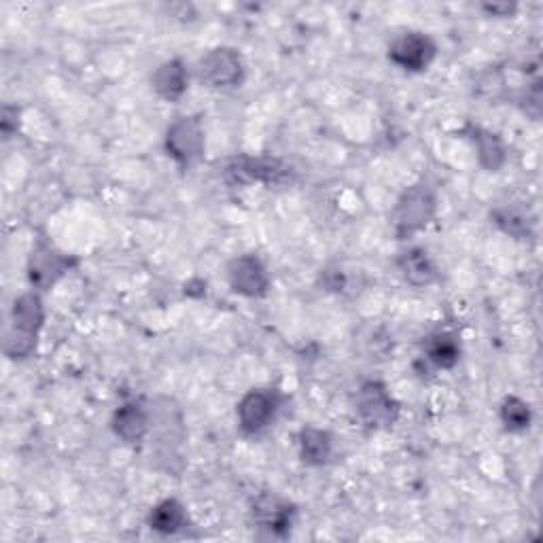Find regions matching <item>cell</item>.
I'll return each instance as SVG.
<instances>
[{"label":"cell","instance_id":"obj_17","mask_svg":"<svg viewBox=\"0 0 543 543\" xmlns=\"http://www.w3.org/2000/svg\"><path fill=\"white\" fill-rule=\"evenodd\" d=\"M331 435L323 429L317 427H306L300 433V452H302V461L306 465L319 467L325 465L331 457Z\"/></svg>","mask_w":543,"mask_h":543},{"label":"cell","instance_id":"obj_10","mask_svg":"<svg viewBox=\"0 0 543 543\" xmlns=\"http://www.w3.org/2000/svg\"><path fill=\"white\" fill-rule=\"evenodd\" d=\"M280 408V397L274 389H253L240 399L238 425L244 433L264 431Z\"/></svg>","mask_w":543,"mask_h":543},{"label":"cell","instance_id":"obj_22","mask_svg":"<svg viewBox=\"0 0 543 543\" xmlns=\"http://www.w3.org/2000/svg\"><path fill=\"white\" fill-rule=\"evenodd\" d=\"M17 117H20V111H17V107H9L7 104V107L3 109V119H0V130H3L5 138H11L17 132V126H20Z\"/></svg>","mask_w":543,"mask_h":543},{"label":"cell","instance_id":"obj_7","mask_svg":"<svg viewBox=\"0 0 543 543\" xmlns=\"http://www.w3.org/2000/svg\"><path fill=\"white\" fill-rule=\"evenodd\" d=\"M200 79L215 90L238 87L244 79V60L232 47L210 49L198 66Z\"/></svg>","mask_w":543,"mask_h":543},{"label":"cell","instance_id":"obj_1","mask_svg":"<svg viewBox=\"0 0 543 543\" xmlns=\"http://www.w3.org/2000/svg\"><path fill=\"white\" fill-rule=\"evenodd\" d=\"M149 435L153 440V457L157 467L168 474H181L185 420L181 408L168 397H157L149 406Z\"/></svg>","mask_w":543,"mask_h":543},{"label":"cell","instance_id":"obj_13","mask_svg":"<svg viewBox=\"0 0 543 543\" xmlns=\"http://www.w3.org/2000/svg\"><path fill=\"white\" fill-rule=\"evenodd\" d=\"M397 268L401 276L406 278V283H410L412 287H429L437 280L435 261L420 247H412L406 249L404 253H399Z\"/></svg>","mask_w":543,"mask_h":543},{"label":"cell","instance_id":"obj_18","mask_svg":"<svg viewBox=\"0 0 543 543\" xmlns=\"http://www.w3.org/2000/svg\"><path fill=\"white\" fill-rule=\"evenodd\" d=\"M425 357L437 370H452L461 359V344L450 334H435L425 342Z\"/></svg>","mask_w":543,"mask_h":543},{"label":"cell","instance_id":"obj_12","mask_svg":"<svg viewBox=\"0 0 543 543\" xmlns=\"http://www.w3.org/2000/svg\"><path fill=\"white\" fill-rule=\"evenodd\" d=\"M113 431L126 444H138L149 435V408L140 401H128L113 416Z\"/></svg>","mask_w":543,"mask_h":543},{"label":"cell","instance_id":"obj_15","mask_svg":"<svg viewBox=\"0 0 543 543\" xmlns=\"http://www.w3.org/2000/svg\"><path fill=\"white\" fill-rule=\"evenodd\" d=\"M187 81H189V75L181 60H168L160 64L151 77L153 90L170 102L179 100L187 92Z\"/></svg>","mask_w":543,"mask_h":543},{"label":"cell","instance_id":"obj_8","mask_svg":"<svg viewBox=\"0 0 543 543\" xmlns=\"http://www.w3.org/2000/svg\"><path fill=\"white\" fill-rule=\"evenodd\" d=\"M73 266H77V259L64 255L47 240H39L28 259V278L32 287L45 291L54 287Z\"/></svg>","mask_w":543,"mask_h":543},{"label":"cell","instance_id":"obj_3","mask_svg":"<svg viewBox=\"0 0 543 543\" xmlns=\"http://www.w3.org/2000/svg\"><path fill=\"white\" fill-rule=\"evenodd\" d=\"M437 213V196L435 189L420 181L412 187H408L401 198L397 200V206L393 210V230L399 240H408L414 234L423 232L425 227L433 221Z\"/></svg>","mask_w":543,"mask_h":543},{"label":"cell","instance_id":"obj_19","mask_svg":"<svg viewBox=\"0 0 543 543\" xmlns=\"http://www.w3.org/2000/svg\"><path fill=\"white\" fill-rule=\"evenodd\" d=\"M471 140L476 143L480 164L486 170L497 172L503 168L507 155H505V147L501 143V138L497 134L482 130V128H471Z\"/></svg>","mask_w":543,"mask_h":543},{"label":"cell","instance_id":"obj_9","mask_svg":"<svg viewBox=\"0 0 543 543\" xmlns=\"http://www.w3.org/2000/svg\"><path fill=\"white\" fill-rule=\"evenodd\" d=\"M437 54L435 41L425 32H404L391 43L389 58L395 66L410 70V73H420L425 70Z\"/></svg>","mask_w":543,"mask_h":543},{"label":"cell","instance_id":"obj_11","mask_svg":"<svg viewBox=\"0 0 543 543\" xmlns=\"http://www.w3.org/2000/svg\"><path fill=\"white\" fill-rule=\"evenodd\" d=\"M227 280L236 293L247 297H261L270 289L268 270L257 255L234 257L227 266Z\"/></svg>","mask_w":543,"mask_h":543},{"label":"cell","instance_id":"obj_5","mask_svg":"<svg viewBox=\"0 0 543 543\" xmlns=\"http://www.w3.org/2000/svg\"><path fill=\"white\" fill-rule=\"evenodd\" d=\"M361 423L370 429H389L399 416V404L378 380L363 382L355 397Z\"/></svg>","mask_w":543,"mask_h":543},{"label":"cell","instance_id":"obj_6","mask_svg":"<svg viewBox=\"0 0 543 543\" xmlns=\"http://www.w3.org/2000/svg\"><path fill=\"white\" fill-rule=\"evenodd\" d=\"M166 151L183 168L196 164L204 153V130L198 117L183 115L166 130Z\"/></svg>","mask_w":543,"mask_h":543},{"label":"cell","instance_id":"obj_2","mask_svg":"<svg viewBox=\"0 0 543 543\" xmlns=\"http://www.w3.org/2000/svg\"><path fill=\"white\" fill-rule=\"evenodd\" d=\"M43 321V302L37 293H24L17 297L5 327V355L9 359H28L34 353V348H37Z\"/></svg>","mask_w":543,"mask_h":543},{"label":"cell","instance_id":"obj_21","mask_svg":"<svg viewBox=\"0 0 543 543\" xmlns=\"http://www.w3.org/2000/svg\"><path fill=\"white\" fill-rule=\"evenodd\" d=\"M501 420L507 431H524L531 425V408L520 397H507L501 406Z\"/></svg>","mask_w":543,"mask_h":543},{"label":"cell","instance_id":"obj_20","mask_svg":"<svg viewBox=\"0 0 543 543\" xmlns=\"http://www.w3.org/2000/svg\"><path fill=\"white\" fill-rule=\"evenodd\" d=\"M495 223L501 227L505 234H510L514 238H524L531 232V221L524 210L516 206H501L493 213Z\"/></svg>","mask_w":543,"mask_h":543},{"label":"cell","instance_id":"obj_23","mask_svg":"<svg viewBox=\"0 0 543 543\" xmlns=\"http://www.w3.org/2000/svg\"><path fill=\"white\" fill-rule=\"evenodd\" d=\"M484 9H486L488 13H499V11H503L505 15H510L516 7H514V5H486Z\"/></svg>","mask_w":543,"mask_h":543},{"label":"cell","instance_id":"obj_14","mask_svg":"<svg viewBox=\"0 0 543 543\" xmlns=\"http://www.w3.org/2000/svg\"><path fill=\"white\" fill-rule=\"evenodd\" d=\"M259 527L268 529L272 535H285L293 522V507L278 497H261L253 507Z\"/></svg>","mask_w":543,"mask_h":543},{"label":"cell","instance_id":"obj_4","mask_svg":"<svg viewBox=\"0 0 543 543\" xmlns=\"http://www.w3.org/2000/svg\"><path fill=\"white\" fill-rule=\"evenodd\" d=\"M225 183L232 187L253 185V183H266V185H283L291 177V168L285 166L280 160L272 157H251L240 155L225 166L223 170Z\"/></svg>","mask_w":543,"mask_h":543},{"label":"cell","instance_id":"obj_16","mask_svg":"<svg viewBox=\"0 0 543 543\" xmlns=\"http://www.w3.org/2000/svg\"><path fill=\"white\" fill-rule=\"evenodd\" d=\"M149 527L157 533L174 535L187 527V512L185 505L177 499H164L157 503L149 514Z\"/></svg>","mask_w":543,"mask_h":543}]
</instances>
